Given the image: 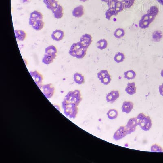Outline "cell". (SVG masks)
Returning <instances> with one entry per match:
<instances>
[{"mask_svg": "<svg viewBox=\"0 0 163 163\" xmlns=\"http://www.w3.org/2000/svg\"><path fill=\"white\" fill-rule=\"evenodd\" d=\"M92 37L91 35L85 34L83 35L80 38V42L85 48H88L92 42Z\"/></svg>", "mask_w": 163, "mask_h": 163, "instance_id": "obj_8", "label": "cell"}, {"mask_svg": "<svg viewBox=\"0 0 163 163\" xmlns=\"http://www.w3.org/2000/svg\"><path fill=\"white\" fill-rule=\"evenodd\" d=\"M161 76L163 77V69L162 70L161 72Z\"/></svg>", "mask_w": 163, "mask_h": 163, "instance_id": "obj_45", "label": "cell"}, {"mask_svg": "<svg viewBox=\"0 0 163 163\" xmlns=\"http://www.w3.org/2000/svg\"><path fill=\"white\" fill-rule=\"evenodd\" d=\"M125 58V57L123 53L118 52L115 55L114 57V60L116 63H120L122 62L124 60Z\"/></svg>", "mask_w": 163, "mask_h": 163, "instance_id": "obj_31", "label": "cell"}, {"mask_svg": "<svg viewBox=\"0 0 163 163\" xmlns=\"http://www.w3.org/2000/svg\"><path fill=\"white\" fill-rule=\"evenodd\" d=\"M159 91L160 94L163 96V83L159 87Z\"/></svg>", "mask_w": 163, "mask_h": 163, "instance_id": "obj_40", "label": "cell"}, {"mask_svg": "<svg viewBox=\"0 0 163 163\" xmlns=\"http://www.w3.org/2000/svg\"><path fill=\"white\" fill-rule=\"evenodd\" d=\"M163 33L162 31H154L153 34V40L155 42H159L163 37Z\"/></svg>", "mask_w": 163, "mask_h": 163, "instance_id": "obj_30", "label": "cell"}, {"mask_svg": "<svg viewBox=\"0 0 163 163\" xmlns=\"http://www.w3.org/2000/svg\"><path fill=\"white\" fill-rule=\"evenodd\" d=\"M138 125L144 131H148L152 126V121L149 116H146L143 113L139 114L137 117Z\"/></svg>", "mask_w": 163, "mask_h": 163, "instance_id": "obj_2", "label": "cell"}, {"mask_svg": "<svg viewBox=\"0 0 163 163\" xmlns=\"http://www.w3.org/2000/svg\"><path fill=\"white\" fill-rule=\"evenodd\" d=\"M74 81L78 85H82L84 83L85 78L82 74L76 73L74 74Z\"/></svg>", "mask_w": 163, "mask_h": 163, "instance_id": "obj_21", "label": "cell"}, {"mask_svg": "<svg viewBox=\"0 0 163 163\" xmlns=\"http://www.w3.org/2000/svg\"><path fill=\"white\" fill-rule=\"evenodd\" d=\"M64 99L68 102L74 103L78 106L82 100L80 91L75 90L74 91H69L65 96Z\"/></svg>", "mask_w": 163, "mask_h": 163, "instance_id": "obj_3", "label": "cell"}, {"mask_svg": "<svg viewBox=\"0 0 163 163\" xmlns=\"http://www.w3.org/2000/svg\"><path fill=\"white\" fill-rule=\"evenodd\" d=\"M54 106L57 108V110H59L60 111V107L59 105H57V104H54Z\"/></svg>", "mask_w": 163, "mask_h": 163, "instance_id": "obj_42", "label": "cell"}, {"mask_svg": "<svg viewBox=\"0 0 163 163\" xmlns=\"http://www.w3.org/2000/svg\"><path fill=\"white\" fill-rule=\"evenodd\" d=\"M123 4L124 9L130 8L133 5L135 0H123L122 1Z\"/></svg>", "mask_w": 163, "mask_h": 163, "instance_id": "obj_32", "label": "cell"}, {"mask_svg": "<svg viewBox=\"0 0 163 163\" xmlns=\"http://www.w3.org/2000/svg\"><path fill=\"white\" fill-rule=\"evenodd\" d=\"M107 117L111 120L116 119L118 115V112L115 109H110L107 113Z\"/></svg>", "mask_w": 163, "mask_h": 163, "instance_id": "obj_27", "label": "cell"}, {"mask_svg": "<svg viewBox=\"0 0 163 163\" xmlns=\"http://www.w3.org/2000/svg\"><path fill=\"white\" fill-rule=\"evenodd\" d=\"M118 0H109L107 2V5L109 6V8L114 9H115V4L116 2Z\"/></svg>", "mask_w": 163, "mask_h": 163, "instance_id": "obj_38", "label": "cell"}, {"mask_svg": "<svg viewBox=\"0 0 163 163\" xmlns=\"http://www.w3.org/2000/svg\"><path fill=\"white\" fill-rule=\"evenodd\" d=\"M83 47L82 46L80 42L74 43L72 45L71 48H70L69 51V54L71 56L74 57V54H75V52Z\"/></svg>", "mask_w": 163, "mask_h": 163, "instance_id": "obj_17", "label": "cell"}, {"mask_svg": "<svg viewBox=\"0 0 163 163\" xmlns=\"http://www.w3.org/2000/svg\"><path fill=\"white\" fill-rule=\"evenodd\" d=\"M109 74V72L106 70H101L97 73V78L99 80H101L104 77L106 76L107 75Z\"/></svg>", "mask_w": 163, "mask_h": 163, "instance_id": "obj_36", "label": "cell"}, {"mask_svg": "<svg viewBox=\"0 0 163 163\" xmlns=\"http://www.w3.org/2000/svg\"><path fill=\"white\" fill-rule=\"evenodd\" d=\"M84 8L82 5L74 8L72 11V15L76 18H80L84 15Z\"/></svg>", "mask_w": 163, "mask_h": 163, "instance_id": "obj_11", "label": "cell"}, {"mask_svg": "<svg viewBox=\"0 0 163 163\" xmlns=\"http://www.w3.org/2000/svg\"><path fill=\"white\" fill-rule=\"evenodd\" d=\"M118 13L114 9L109 8L105 13V17L107 20H110L111 17L114 16H117Z\"/></svg>", "mask_w": 163, "mask_h": 163, "instance_id": "obj_26", "label": "cell"}, {"mask_svg": "<svg viewBox=\"0 0 163 163\" xmlns=\"http://www.w3.org/2000/svg\"><path fill=\"white\" fill-rule=\"evenodd\" d=\"M125 35V32L123 28H118L114 33V36L117 39H121Z\"/></svg>", "mask_w": 163, "mask_h": 163, "instance_id": "obj_29", "label": "cell"}, {"mask_svg": "<svg viewBox=\"0 0 163 163\" xmlns=\"http://www.w3.org/2000/svg\"><path fill=\"white\" fill-rule=\"evenodd\" d=\"M124 9L123 4L122 1H120L118 0L116 3L115 6V10L118 13L122 11Z\"/></svg>", "mask_w": 163, "mask_h": 163, "instance_id": "obj_33", "label": "cell"}, {"mask_svg": "<svg viewBox=\"0 0 163 163\" xmlns=\"http://www.w3.org/2000/svg\"><path fill=\"white\" fill-rule=\"evenodd\" d=\"M62 107L64 115L70 119H75L76 117L78 108V106L74 103L68 102L64 99L62 102Z\"/></svg>", "mask_w": 163, "mask_h": 163, "instance_id": "obj_1", "label": "cell"}, {"mask_svg": "<svg viewBox=\"0 0 163 163\" xmlns=\"http://www.w3.org/2000/svg\"><path fill=\"white\" fill-rule=\"evenodd\" d=\"M151 23L149 20L143 21L141 19L139 20V27L141 29H146L149 27Z\"/></svg>", "mask_w": 163, "mask_h": 163, "instance_id": "obj_35", "label": "cell"}, {"mask_svg": "<svg viewBox=\"0 0 163 163\" xmlns=\"http://www.w3.org/2000/svg\"><path fill=\"white\" fill-rule=\"evenodd\" d=\"M101 1L107 3L108 2L109 0H101Z\"/></svg>", "mask_w": 163, "mask_h": 163, "instance_id": "obj_44", "label": "cell"}, {"mask_svg": "<svg viewBox=\"0 0 163 163\" xmlns=\"http://www.w3.org/2000/svg\"><path fill=\"white\" fill-rule=\"evenodd\" d=\"M87 50V49L84 47L80 49L75 52L74 57H76L77 59H83L86 55Z\"/></svg>", "mask_w": 163, "mask_h": 163, "instance_id": "obj_20", "label": "cell"}, {"mask_svg": "<svg viewBox=\"0 0 163 163\" xmlns=\"http://www.w3.org/2000/svg\"><path fill=\"white\" fill-rule=\"evenodd\" d=\"M87 0H80L81 1L83 2H85Z\"/></svg>", "mask_w": 163, "mask_h": 163, "instance_id": "obj_46", "label": "cell"}, {"mask_svg": "<svg viewBox=\"0 0 163 163\" xmlns=\"http://www.w3.org/2000/svg\"><path fill=\"white\" fill-rule=\"evenodd\" d=\"M157 1H158V2L160 3L162 5H163V0H157Z\"/></svg>", "mask_w": 163, "mask_h": 163, "instance_id": "obj_43", "label": "cell"}, {"mask_svg": "<svg viewBox=\"0 0 163 163\" xmlns=\"http://www.w3.org/2000/svg\"><path fill=\"white\" fill-rule=\"evenodd\" d=\"M138 125L137 118L130 119L125 127L127 131L128 134H130L136 130V127Z\"/></svg>", "mask_w": 163, "mask_h": 163, "instance_id": "obj_5", "label": "cell"}, {"mask_svg": "<svg viewBox=\"0 0 163 163\" xmlns=\"http://www.w3.org/2000/svg\"><path fill=\"white\" fill-rule=\"evenodd\" d=\"M120 97V93L118 91H112L107 94L106 100L107 102L114 103Z\"/></svg>", "mask_w": 163, "mask_h": 163, "instance_id": "obj_9", "label": "cell"}, {"mask_svg": "<svg viewBox=\"0 0 163 163\" xmlns=\"http://www.w3.org/2000/svg\"><path fill=\"white\" fill-rule=\"evenodd\" d=\"M133 103L131 101H124L122 106V111L124 113L129 114L131 112L132 110L133 109Z\"/></svg>", "mask_w": 163, "mask_h": 163, "instance_id": "obj_13", "label": "cell"}, {"mask_svg": "<svg viewBox=\"0 0 163 163\" xmlns=\"http://www.w3.org/2000/svg\"><path fill=\"white\" fill-rule=\"evenodd\" d=\"M14 33H15L16 38L19 41L22 42L24 41L27 36L26 33L22 30H15Z\"/></svg>", "mask_w": 163, "mask_h": 163, "instance_id": "obj_18", "label": "cell"}, {"mask_svg": "<svg viewBox=\"0 0 163 163\" xmlns=\"http://www.w3.org/2000/svg\"><path fill=\"white\" fill-rule=\"evenodd\" d=\"M151 151L152 152H156V153H163V148L160 145L158 144H153L151 146Z\"/></svg>", "mask_w": 163, "mask_h": 163, "instance_id": "obj_34", "label": "cell"}, {"mask_svg": "<svg viewBox=\"0 0 163 163\" xmlns=\"http://www.w3.org/2000/svg\"><path fill=\"white\" fill-rule=\"evenodd\" d=\"M64 36V32L60 30H55L53 32L51 35V38L57 42L62 40Z\"/></svg>", "mask_w": 163, "mask_h": 163, "instance_id": "obj_12", "label": "cell"}, {"mask_svg": "<svg viewBox=\"0 0 163 163\" xmlns=\"http://www.w3.org/2000/svg\"><path fill=\"white\" fill-rule=\"evenodd\" d=\"M57 49L55 46L53 45L48 46L45 49V53L47 54L51 55L56 57L57 53Z\"/></svg>", "mask_w": 163, "mask_h": 163, "instance_id": "obj_23", "label": "cell"}, {"mask_svg": "<svg viewBox=\"0 0 163 163\" xmlns=\"http://www.w3.org/2000/svg\"><path fill=\"white\" fill-rule=\"evenodd\" d=\"M141 20L143 21H148L149 20V16L148 14H144L141 17Z\"/></svg>", "mask_w": 163, "mask_h": 163, "instance_id": "obj_39", "label": "cell"}, {"mask_svg": "<svg viewBox=\"0 0 163 163\" xmlns=\"http://www.w3.org/2000/svg\"><path fill=\"white\" fill-rule=\"evenodd\" d=\"M108 42L105 39H102L97 41L96 43V46L97 48L99 49H105L108 46Z\"/></svg>", "mask_w": 163, "mask_h": 163, "instance_id": "obj_22", "label": "cell"}, {"mask_svg": "<svg viewBox=\"0 0 163 163\" xmlns=\"http://www.w3.org/2000/svg\"><path fill=\"white\" fill-rule=\"evenodd\" d=\"M56 57V56H53L51 55L45 54L43 57L42 62L46 65H49L53 62L54 59H55Z\"/></svg>", "mask_w": 163, "mask_h": 163, "instance_id": "obj_19", "label": "cell"}, {"mask_svg": "<svg viewBox=\"0 0 163 163\" xmlns=\"http://www.w3.org/2000/svg\"><path fill=\"white\" fill-rule=\"evenodd\" d=\"M127 135H128V133L125 126H122L120 127L115 132L113 137L114 140L116 141H118L122 139Z\"/></svg>", "mask_w": 163, "mask_h": 163, "instance_id": "obj_7", "label": "cell"}, {"mask_svg": "<svg viewBox=\"0 0 163 163\" xmlns=\"http://www.w3.org/2000/svg\"><path fill=\"white\" fill-rule=\"evenodd\" d=\"M125 91L128 94L130 95H133L136 93V87L135 82L128 83L127 86L125 89Z\"/></svg>", "mask_w": 163, "mask_h": 163, "instance_id": "obj_15", "label": "cell"}, {"mask_svg": "<svg viewBox=\"0 0 163 163\" xmlns=\"http://www.w3.org/2000/svg\"><path fill=\"white\" fill-rule=\"evenodd\" d=\"M40 89L48 99L51 98L53 96L55 91L54 86L51 83L43 85Z\"/></svg>", "mask_w": 163, "mask_h": 163, "instance_id": "obj_4", "label": "cell"}, {"mask_svg": "<svg viewBox=\"0 0 163 163\" xmlns=\"http://www.w3.org/2000/svg\"><path fill=\"white\" fill-rule=\"evenodd\" d=\"M30 73L32 78L34 80L36 84L37 85L40 89L43 86L42 83L43 78L42 75L37 71H31Z\"/></svg>", "mask_w": 163, "mask_h": 163, "instance_id": "obj_6", "label": "cell"}, {"mask_svg": "<svg viewBox=\"0 0 163 163\" xmlns=\"http://www.w3.org/2000/svg\"><path fill=\"white\" fill-rule=\"evenodd\" d=\"M43 1L47 9L51 11L57 7L59 5L58 2L56 0H43Z\"/></svg>", "mask_w": 163, "mask_h": 163, "instance_id": "obj_16", "label": "cell"}, {"mask_svg": "<svg viewBox=\"0 0 163 163\" xmlns=\"http://www.w3.org/2000/svg\"><path fill=\"white\" fill-rule=\"evenodd\" d=\"M111 81V76L109 74L104 77L103 78L100 80V81L101 83L103 84L104 85H108L110 83Z\"/></svg>", "mask_w": 163, "mask_h": 163, "instance_id": "obj_37", "label": "cell"}, {"mask_svg": "<svg viewBox=\"0 0 163 163\" xmlns=\"http://www.w3.org/2000/svg\"><path fill=\"white\" fill-rule=\"evenodd\" d=\"M159 10L158 8L155 6H153L150 8L147 11V14H148L149 16V21L152 23L155 20V18L158 13Z\"/></svg>", "mask_w": 163, "mask_h": 163, "instance_id": "obj_10", "label": "cell"}, {"mask_svg": "<svg viewBox=\"0 0 163 163\" xmlns=\"http://www.w3.org/2000/svg\"><path fill=\"white\" fill-rule=\"evenodd\" d=\"M30 18L36 20H43V16L42 14L37 10H35L30 14Z\"/></svg>", "mask_w": 163, "mask_h": 163, "instance_id": "obj_25", "label": "cell"}, {"mask_svg": "<svg viewBox=\"0 0 163 163\" xmlns=\"http://www.w3.org/2000/svg\"><path fill=\"white\" fill-rule=\"evenodd\" d=\"M52 13L54 14L55 18L57 19H60L64 15V10L62 6L58 5L57 7L52 11Z\"/></svg>", "mask_w": 163, "mask_h": 163, "instance_id": "obj_14", "label": "cell"}, {"mask_svg": "<svg viewBox=\"0 0 163 163\" xmlns=\"http://www.w3.org/2000/svg\"><path fill=\"white\" fill-rule=\"evenodd\" d=\"M21 1L23 3L27 4L30 3L31 0H21Z\"/></svg>", "mask_w": 163, "mask_h": 163, "instance_id": "obj_41", "label": "cell"}, {"mask_svg": "<svg viewBox=\"0 0 163 163\" xmlns=\"http://www.w3.org/2000/svg\"><path fill=\"white\" fill-rule=\"evenodd\" d=\"M45 23L43 20H37L32 26L37 31H40L43 28Z\"/></svg>", "mask_w": 163, "mask_h": 163, "instance_id": "obj_24", "label": "cell"}, {"mask_svg": "<svg viewBox=\"0 0 163 163\" xmlns=\"http://www.w3.org/2000/svg\"><path fill=\"white\" fill-rule=\"evenodd\" d=\"M124 78L127 80H133L136 77V73L133 70H130L125 72L124 73Z\"/></svg>", "mask_w": 163, "mask_h": 163, "instance_id": "obj_28", "label": "cell"}]
</instances>
